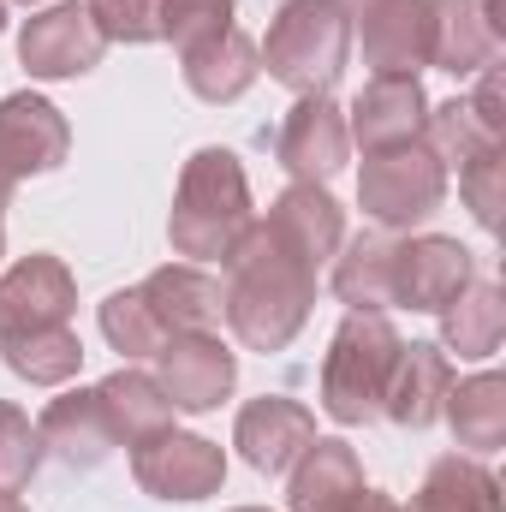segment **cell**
I'll return each mask as SVG.
<instances>
[{"instance_id": "9a60e30c", "label": "cell", "mask_w": 506, "mask_h": 512, "mask_svg": "<svg viewBox=\"0 0 506 512\" xmlns=\"http://www.w3.org/2000/svg\"><path fill=\"white\" fill-rule=\"evenodd\" d=\"M429 96L417 78H370L352 102V120H346V137L364 143V155L376 149H399V143H417L423 126H429Z\"/></svg>"}, {"instance_id": "2e32d148", "label": "cell", "mask_w": 506, "mask_h": 512, "mask_svg": "<svg viewBox=\"0 0 506 512\" xmlns=\"http://www.w3.org/2000/svg\"><path fill=\"white\" fill-rule=\"evenodd\" d=\"M447 387H453L447 352L429 346V340H411V346H399V358H393V370H387L381 417H393L399 429H429V423H441Z\"/></svg>"}, {"instance_id": "e0dca14e", "label": "cell", "mask_w": 506, "mask_h": 512, "mask_svg": "<svg viewBox=\"0 0 506 512\" xmlns=\"http://www.w3.org/2000/svg\"><path fill=\"white\" fill-rule=\"evenodd\" d=\"M364 465L346 441L334 435H316L298 459H292V477H286V512H346L364 495Z\"/></svg>"}, {"instance_id": "1f68e13d", "label": "cell", "mask_w": 506, "mask_h": 512, "mask_svg": "<svg viewBox=\"0 0 506 512\" xmlns=\"http://www.w3.org/2000/svg\"><path fill=\"white\" fill-rule=\"evenodd\" d=\"M36 465H42V435H36V423H30L18 405L0 399V495L30 489Z\"/></svg>"}, {"instance_id": "f546056e", "label": "cell", "mask_w": 506, "mask_h": 512, "mask_svg": "<svg viewBox=\"0 0 506 512\" xmlns=\"http://www.w3.org/2000/svg\"><path fill=\"white\" fill-rule=\"evenodd\" d=\"M221 30H233V0H155V42H173L179 54Z\"/></svg>"}, {"instance_id": "d6a6232c", "label": "cell", "mask_w": 506, "mask_h": 512, "mask_svg": "<svg viewBox=\"0 0 506 512\" xmlns=\"http://www.w3.org/2000/svg\"><path fill=\"white\" fill-rule=\"evenodd\" d=\"M501 191H506L501 149H489V155H477V161L459 167V197H465V209H471V221H477L483 233L501 227Z\"/></svg>"}, {"instance_id": "30bf717a", "label": "cell", "mask_w": 506, "mask_h": 512, "mask_svg": "<svg viewBox=\"0 0 506 512\" xmlns=\"http://www.w3.org/2000/svg\"><path fill=\"white\" fill-rule=\"evenodd\" d=\"M155 358H161L155 382L173 399V411L203 417V411H215L239 387V358L221 346V334H173Z\"/></svg>"}, {"instance_id": "ab89813d", "label": "cell", "mask_w": 506, "mask_h": 512, "mask_svg": "<svg viewBox=\"0 0 506 512\" xmlns=\"http://www.w3.org/2000/svg\"><path fill=\"white\" fill-rule=\"evenodd\" d=\"M0 30H6V0H0Z\"/></svg>"}, {"instance_id": "7402d4cb", "label": "cell", "mask_w": 506, "mask_h": 512, "mask_svg": "<svg viewBox=\"0 0 506 512\" xmlns=\"http://www.w3.org/2000/svg\"><path fill=\"white\" fill-rule=\"evenodd\" d=\"M179 60H185V84H191V96L209 102V108L239 102V96L256 84V72H262V54H256V42L239 30V24L221 30V36H209V42H197V48L179 54Z\"/></svg>"}, {"instance_id": "e575fe53", "label": "cell", "mask_w": 506, "mask_h": 512, "mask_svg": "<svg viewBox=\"0 0 506 512\" xmlns=\"http://www.w3.org/2000/svg\"><path fill=\"white\" fill-rule=\"evenodd\" d=\"M471 108H477V120L489 131H501L506 137V114H501V72L495 66H483L477 72V96H471Z\"/></svg>"}, {"instance_id": "ac0fdd59", "label": "cell", "mask_w": 506, "mask_h": 512, "mask_svg": "<svg viewBox=\"0 0 506 512\" xmlns=\"http://www.w3.org/2000/svg\"><path fill=\"white\" fill-rule=\"evenodd\" d=\"M137 298L149 304V316L161 322L167 340H173V334H215V322H221V280H215L209 268H197V262H167V268H155V274L137 286Z\"/></svg>"}, {"instance_id": "7c38bea8", "label": "cell", "mask_w": 506, "mask_h": 512, "mask_svg": "<svg viewBox=\"0 0 506 512\" xmlns=\"http://www.w3.org/2000/svg\"><path fill=\"white\" fill-rule=\"evenodd\" d=\"M471 286V251L459 239L423 233L393 256V310H429L441 316L459 292Z\"/></svg>"}, {"instance_id": "f35d334b", "label": "cell", "mask_w": 506, "mask_h": 512, "mask_svg": "<svg viewBox=\"0 0 506 512\" xmlns=\"http://www.w3.org/2000/svg\"><path fill=\"white\" fill-rule=\"evenodd\" d=\"M340 6H346V12H364V6H370V0H340Z\"/></svg>"}, {"instance_id": "484cf974", "label": "cell", "mask_w": 506, "mask_h": 512, "mask_svg": "<svg viewBox=\"0 0 506 512\" xmlns=\"http://www.w3.org/2000/svg\"><path fill=\"white\" fill-rule=\"evenodd\" d=\"M399 512H501V483L471 453H441L423 471V489L411 495V507Z\"/></svg>"}, {"instance_id": "8d00e7d4", "label": "cell", "mask_w": 506, "mask_h": 512, "mask_svg": "<svg viewBox=\"0 0 506 512\" xmlns=\"http://www.w3.org/2000/svg\"><path fill=\"white\" fill-rule=\"evenodd\" d=\"M6 203H12V185H0V256H6Z\"/></svg>"}, {"instance_id": "9c48e42d", "label": "cell", "mask_w": 506, "mask_h": 512, "mask_svg": "<svg viewBox=\"0 0 506 512\" xmlns=\"http://www.w3.org/2000/svg\"><path fill=\"white\" fill-rule=\"evenodd\" d=\"M78 310V280L60 256L30 251L0 274V334L24 328H66Z\"/></svg>"}, {"instance_id": "836d02e7", "label": "cell", "mask_w": 506, "mask_h": 512, "mask_svg": "<svg viewBox=\"0 0 506 512\" xmlns=\"http://www.w3.org/2000/svg\"><path fill=\"white\" fill-rule=\"evenodd\" d=\"M102 42H155V0H84Z\"/></svg>"}, {"instance_id": "cb8c5ba5", "label": "cell", "mask_w": 506, "mask_h": 512, "mask_svg": "<svg viewBox=\"0 0 506 512\" xmlns=\"http://www.w3.org/2000/svg\"><path fill=\"white\" fill-rule=\"evenodd\" d=\"M96 399H102V417H108L120 447H137V441H149L173 423V399L161 393V382L131 370V364H120L108 382H96Z\"/></svg>"}, {"instance_id": "ffe728a7", "label": "cell", "mask_w": 506, "mask_h": 512, "mask_svg": "<svg viewBox=\"0 0 506 512\" xmlns=\"http://www.w3.org/2000/svg\"><path fill=\"white\" fill-rule=\"evenodd\" d=\"M292 251L304 256L316 274H322V262H334L340 251V239H346V209L334 203V191L328 185H286L274 203H268V215H262Z\"/></svg>"}, {"instance_id": "60d3db41", "label": "cell", "mask_w": 506, "mask_h": 512, "mask_svg": "<svg viewBox=\"0 0 506 512\" xmlns=\"http://www.w3.org/2000/svg\"><path fill=\"white\" fill-rule=\"evenodd\" d=\"M233 512H268V507H233Z\"/></svg>"}, {"instance_id": "4fadbf2b", "label": "cell", "mask_w": 506, "mask_h": 512, "mask_svg": "<svg viewBox=\"0 0 506 512\" xmlns=\"http://www.w3.org/2000/svg\"><path fill=\"white\" fill-rule=\"evenodd\" d=\"M274 149H280V167L292 173V185H328L346 167V155H352L346 114L328 96H298V108L286 114Z\"/></svg>"}, {"instance_id": "8fae6325", "label": "cell", "mask_w": 506, "mask_h": 512, "mask_svg": "<svg viewBox=\"0 0 506 512\" xmlns=\"http://www.w3.org/2000/svg\"><path fill=\"white\" fill-rule=\"evenodd\" d=\"M501 54V0H429V66L477 78Z\"/></svg>"}, {"instance_id": "4316f807", "label": "cell", "mask_w": 506, "mask_h": 512, "mask_svg": "<svg viewBox=\"0 0 506 512\" xmlns=\"http://www.w3.org/2000/svg\"><path fill=\"white\" fill-rule=\"evenodd\" d=\"M441 417H447V429L465 453H495L506 441V382L495 370H483L471 382H453Z\"/></svg>"}, {"instance_id": "ba28073f", "label": "cell", "mask_w": 506, "mask_h": 512, "mask_svg": "<svg viewBox=\"0 0 506 512\" xmlns=\"http://www.w3.org/2000/svg\"><path fill=\"white\" fill-rule=\"evenodd\" d=\"M72 155V126L48 96H0V185L18 191V179L54 173Z\"/></svg>"}, {"instance_id": "d4e9b609", "label": "cell", "mask_w": 506, "mask_h": 512, "mask_svg": "<svg viewBox=\"0 0 506 512\" xmlns=\"http://www.w3.org/2000/svg\"><path fill=\"white\" fill-rule=\"evenodd\" d=\"M506 340V298L495 280H471L447 310H441V352H459L471 364L495 358Z\"/></svg>"}, {"instance_id": "d6986e66", "label": "cell", "mask_w": 506, "mask_h": 512, "mask_svg": "<svg viewBox=\"0 0 506 512\" xmlns=\"http://www.w3.org/2000/svg\"><path fill=\"white\" fill-rule=\"evenodd\" d=\"M364 60L376 78H417L429 66V0H370Z\"/></svg>"}, {"instance_id": "4dcf8cb0", "label": "cell", "mask_w": 506, "mask_h": 512, "mask_svg": "<svg viewBox=\"0 0 506 512\" xmlns=\"http://www.w3.org/2000/svg\"><path fill=\"white\" fill-rule=\"evenodd\" d=\"M102 334H108V346L120 352V358H155L161 346H167V334H161V322L149 316V304L137 298V292H114L108 304H102Z\"/></svg>"}, {"instance_id": "8992f818", "label": "cell", "mask_w": 506, "mask_h": 512, "mask_svg": "<svg viewBox=\"0 0 506 512\" xmlns=\"http://www.w3.org/2000/svg\"><path fill=\"white\" fill-rule=\"evenodd\" d=\"M131 477L155 501H209L227 483V453L209 435H191V429L167 423L161 435L131 447Z\"/></svg>"}, {"instance_id": "277c9868", "label": "cell", "mask_w": 506, "mask_h": 512, "mask_svg": "<svg viewBox=\"0 0 506 512\" xmlns=\"http://www.w3.org/2000/svg\"><path fill=\"white\" fill-rule=\"evenodd\" d=\"M399 334L393 322L376 316V310H352L334 340H328V358H322V411L346 429L370 423L381 411V387H387V370L399 358Z\"/></svg>"}, {"instance_id": "f1b7e54d", "label": "cell", "mask_w": 506, "mask_h": 512, "mask_svg": "<svg viewBox=\"0 0 506 512\" xmlns=\"http://www.w3.org/2000/svg\"><path fill=\"white\" fill-rule=\"evenodd\" d=\"M423 143L441 155V161H477V155H489V149H501V131H489L477 120V108H471V96H453V102H441V108H429V126H423Z\"/></svg>"}, {"instance_id": "b9f144b4", "label": "cell", "mask_w": 506, "mask_h": 512, "mask_svg": "<svg viewBox=\"0 0 506 512\" xmlns=\"http://www.w3.org/2000/svg\"><path fill=\"white\" fill-rule=\"evenodd\" d=\"M24 6H42V0H24Z\"/></svg>"}, {"instance_id": "3957f363", "label": "cell", "mask_w": 506, "mask_h": 512, "mask_svg": "<svg viewBox=\"0 0 506 512\" xmlns=\"http://www.w3.org/2000/svg\"><path fill=\"white\" fill-rule=\"evenodd\" d=\"M256 54L292 96H328L352 54V12L340 0H286Z\"/></svg>"}, {"instance_id": "52a82bcc", "label": "cell", "mask_w": 506, "mask_h": 512, "mask_svg": "<svg viewBox=\"0 0 506 512\" xmlns=\"http://www.w3.org/2000/svg\"><path fill=\"white\" fill-rule=\"evenodd\" d=\"M102 54H108V42H102L96 18H90L78 0H60V6H48V12H36V18H24V30H18V60H24V72L42 78V84L84 78V72L102 66Z\"/></svg>"}, {"instance_id": "5bb4252c", "label": "cell", "mask_w": 506, "mask_h": 512, "mask_svg": "<svg viewBox=\"0 0 506 512\" xmlns=\"http://www.w3.org/2000/svg\"><path fill=\"white\" fill-rule=\"evenodd\" d=\"M310 441H316V417H310V405H298V399H286V393L251 399V405L239 411V423H233V447L245 453V465L262 471V477L292 471V459H298Z\"/></svg>"}, {"instance_id": "5b68a950", "label": "cell", "mask_w": 506, "mask_h": 512, "mask_svg": "<svg viewBox=\"0 0 506 512\" xmlns=\"http://www.w3.org/2000/svg\"><path fill=\"white\" fill-rule=\"evenodd\" d=\"M447 197V161L417 137V143H399V149H376L364 155V173H358V209L376 221L381 233H405V227H423Z\"/></svg>"}, {"instance_id": "d590c367", "label": "cell", "mask_w": 506, "mask_h": 512, "mask_svg": "<svg viewBox=\"0 0 506 512\" xmlns=\"http://www.w3.org/2000/svg\"><path fill=\"white\" fill-rule=\"evenodd\" d=\"M346 512H399V507H393V495H381V489H364V495H358V501H352Z\"/></svg>"}, {"instance_id": "6da1fadb", "label": "cell", "mask_w": 506, "mask_h": 512, "mask_svg": "<svg viewBox=\"0 0 506 512\" xmlns=\"http://www.w3.org/2000/svg\"><path fill=\"white\" fill-rule=\"evenodd\" d=\"M227 286H221V316L245 352H286L316 304V268L292 251L268 221H251L239 245L221 256Z\"/></svg>"}, {"instance_id": "74e56055", "label": "cell", "mask_w": 506, "mask_h": 512, "mask_svg": "<svg viewBox=\"0 0 506 512\" xmlns=\"http://www.w3.org/2000/svg\"><path fill=\"white\" fill-rule=\"evenodd\" d=\"M0 512H24V507H18V501H12V495H0Z\"/></svg>"}, {"instance_id": "44dd1931", "label": "cell", "mask_w": 506, "mask_h": 512, "mask_svg": "<svg viewBox=\"0 0 506 512\" xmlns=\"http://www.w3.org/2000/svg\"><path fill=\"white\" fill-rule=\"evenodd\" d=\"M36 435H42V453H54V459H60V465H72V471H96V465L120 447V441H114V429H108V417H102L96 387H78V393L48 399V411H42Z\"/></svg>"}, {"instance_id": "603a6c76", "label": "cell", "mask_w": 506, "mask_h": 512, "mask_svg": "<svg viewBox=\"0 0 506 512\" xmlns=\"http://www.w3.org/2000/svg\"><path fill=\"white\" fill-rule=\"evenodd\" d=\"M393 256L399 239L393 233H358V239H340L334 251V292L346 310H393Z\"/></svg>"}, {"instance_id": "7a4b0ae2", "label": "cell", "mask_w": 506, "mask_h": 512, "mask_svg": "<svg viewBox=\"0 0 506 512\" xmlns=\"http://www.w3.org/2000/svg\"><path fill=\"white\" fill-rule=\"evenodd\" d=\"M256 221L251 209V185H245V167L233 149H197L179 173V191H173V215H167V245L173 256H191V262H221V256L239 245V233Z\"/></svg>"}, {"instance_id": "83f0119b", "label": "cell", "mask_w": 506, "mask_h": 512, "mask_svg": "<svg viewBox=\"0 0 506 512\" xmlns=\"http://www.w3.org/2000/svg\"><path fill=\"white\" fill-rule=\"evenodd\" d=\"M0 358L18 382L30 387H60L78 376L84 364V340L72 328H24V334H0Z\"/></svg>"}]
</instances>
